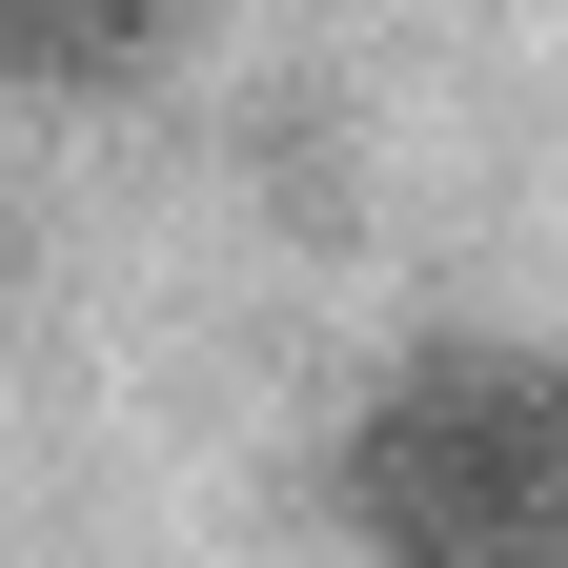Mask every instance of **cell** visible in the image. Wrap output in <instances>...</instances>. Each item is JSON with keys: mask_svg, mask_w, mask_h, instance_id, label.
I'll list each match as a JSON object with an SVG mask.
<instances>
[{"mask_svg": "<svg viewBox=\"0 0 568 568\" xmlns=\"http://www.w3.org/2000/svg\"><path fill=\"white\" fill-rule=\"evenodd\" d=\"M345 528L386 568H568V366L447 345L345 426Z\"/></svg>", "mask_w": 568, "mask_h": 568, "instance_id": "1", "label": "cell"}, {"mask_svg": "<svg viewBox=\"0 0 568 568\" xmlns=\"http://www.w3.org/2000/svg\"><path fill=\"white\" fill-rule=\"evenodd\" d=\"M183 0H0V61L21 82H122V61H163Z\"/></svg>", "mask_w": 568, "mask_h": 568, "instance_id": "2", "label": "cell"}]
</instances>
